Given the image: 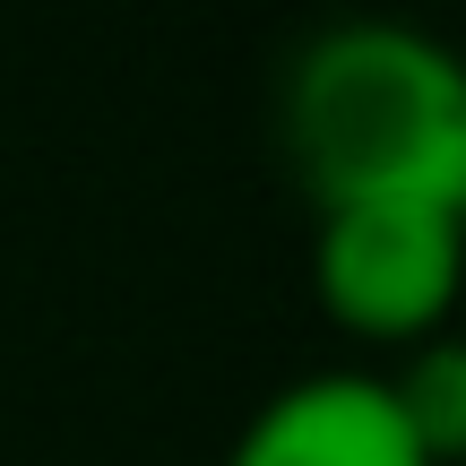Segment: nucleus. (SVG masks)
<instances>
[{
	"label": "nucleus",
	"instance_id": "nucleus-1",
	"mask_svg": "<svg viewBox=\"0 0 466 466\" xmlns=\"http://www.w3.org/2000/svg\"><path fill=\"white\" fill-rule=\"evenodd\" d=\"M277 138L311 208L466 217V52L406 17L319 26L285 69Z\"/></svg>",
	"mask_w": 466,
	"mask_h": 466
},
{
	"label": "nucleus",
	"instance_id": "nucleus-2",
	"mask_svg": "<svg viewBox=\"0 0 466 466\" xmlns=\"http://www.w3.org/2000/svg\"><path fill=\"white\" fill-rule=\"evenodd\" d=\"M319 311L363 346H423L466 294V217L441 208H319L311 233Z\"/></svg>",
	"mask_w": 466,
	"mask_h": 466
},
{
	"label": "nucleus",
	"instance_id": "nucleus-3",
	"mask_svg": "<svg viewBox=\"0 0 466 466\" xmlns=\"http://www.w3.org/2000/svg\"><path fill=\"white\" fill-rule=\"evenodd\" d=\"M225 466H432L380 371H302L242 415Z\"/></svg>",
	"mask_w": 466,
	"mask_h": 466
},
{
	"label": "nucleus",
	"instance_id": "nucleus-4",
	"mask_svg": "<svg viewBox=\"0 0 466 466\" xmlns=\"http://www.w3.org/2000/svg\"><path fill=\"white\" fill-rule=\"evenodd\" d=\"M398 423L415 432V450L432 466H466V329H441L423 346H406L380 371Z\"/></svg>",
	"mask_w": 466,
	"mask_h": 466
}]
</instances>
